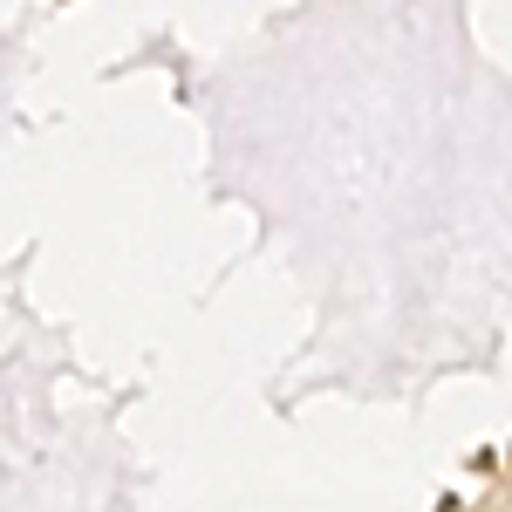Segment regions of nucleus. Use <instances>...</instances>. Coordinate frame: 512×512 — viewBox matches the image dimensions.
<instances>
[]
</instances>
